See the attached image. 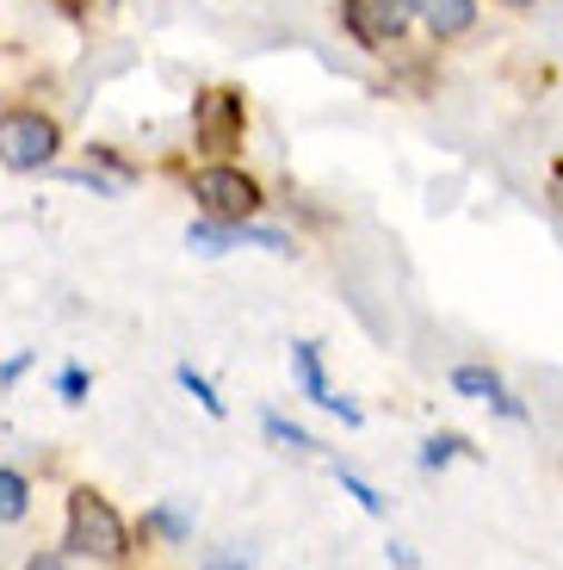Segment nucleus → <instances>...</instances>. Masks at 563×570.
<instances>
[{
	"label": "nucleus",
	"instance_id": "nucleus-9",
	"mask_svg": "<svg viewBox=\"0 0 563 570\" xmlns=\"http://www.w3.org/2000/svg\"><path fill=\"white\" fill-rule=\"evenodd\" d=\"M452 391H458V397H477V403H490V410H502L507 422H521V397H507V385L502 379H495L490 366H458L452 372Z\"/></svg>",
	"mask_w": 563,
	"mask_h": 570
},
{
	"label": "nucleus",
	"instance_id": "nucleus-18",
	"mask_svg": "<svg viewBox=\"0 0 563 570\" xmlns=\"http://www.w3.org/2000/svg\"><path fill=\"white\" fill-rule=\"evenodd\" d=\"M26 570H62V558H31Z\"/></svg>",
	"mask_w": 563,
	"mask_h": 570
},
{
	"label": "nucleus",
	"instance_id": "nucleus-2",
	"mask_svg": "<svg viewBox=\"0 0 563 570\" xmlns=\"http://www.w3.org/2000/svg\"><path fill=\"white\" fill-rule=\"evenodd\" d=\"M69 546L87 558H106V564H118L125 558V521H118V509L106 497H93V490H69Z\"/></svg>",
	"mask_w": 563,
	"mask_h": 570
},
{
	"label": "nucleus",
	"instance_id": "nucleus-10",
	"mask_svg": "<svg viewBox=\"0 0 563 570\" xmlns=\"http://www.w3.org/2000/svg\"><path fill=\"white\" fill-rule=\"evenodd\" d=\"M26 509H31V490H26V478L0 465V521H26Z\"/></svg>",
	"mask_w": 563,
	"mask_h": 570
},
{
	"label": "nucleus",
	"instance_id": "nucleus-11",
	"mask_svg": "<svg viewBox=\"0 0 563 570\" xmlns=\"http://www.w3.org/2000/svg\"><path fill=\"white\" fill-rule=\"evenodd\" d=\"M260 428H267V434L285 446V453H316V434H304V428H297V422H285V415H267Z\"/></svg>",
	"mask_w": 563,
	"mask_h": 570
},
{
	"label": "nucleus",
	"instance_id": "nucleus-17",
	"mask_svg": "<svg viewBox=\"0 0 563 570\" xmlns=\"http://www.w3.org/2000/svg\"><path fill=\"white\" fill-rule=\"evenodd\" d=\"M211 570H248V558H241V552H217Z\"/></svg>",
	"mask_w": 563,
	"mask_h": 570
},
{
	"label": "nucleus",
	"instance_id": "nucleus-4",
	"mask_svg": "<svg viewBox=\"0 0 563 570\" xmlns=\"http://www.w3.org/2000/svg\"><path fill=\"white\" fill-rule=\"evenodd\" d=\"M408 19H415L408 0H340V26H347L353 43H366V50H391L408 31Z\"/></svg>",
	"mask_w": 563,
	"mask_h": 570
},
{
	"label": "nucleus",
	"instance_id": "nucleus-19",
	"mask_svg": "<svg viewBox=\"0 0 563 570\" xmlns=\"http://www.w3.org/2000/svg\"><path fill=\"white\" fill-rule=\"evenodd\" d=\"M551 193H557V205H563V161H557V174H551Z\"/></svg>",
	"mask_w": 563,
	"mask_h": 570
},
{
	"label": "nucleus",
	"instance_id": "nucleus-5",
	"mask_svg": "<svg viewBox=\"0 0 563 570\" xmlns=\"http://www.w3.org/2000/svg\"><path fill=\"white\" fill-rule=\"evenodd\" d=\"M186 248H198V255H229V248H267V255H292V236H279V229H260L248 224V217H205V224L186 229Z\"/></svg>",
	"mask_w": 563,
	"mask_h": 570
},
{
	"label": "nucleus",
	"instance_id": "nucleus-3",
	"mask_svg": "<svg viewBox=\"0 0 563 570\" xmlns=\"http://www.w3.org/2000/svg\"><path fill=\"white\" fill-rule=\"evenodd\" d=\"M241 125H248V112H241V94L236 87H205L192 106V137L198 149H211V156H229L241 142Z\"/></svg>",
	"mask_w": 563,
	"mask_h": 570
},
{
	"label": "nucleus",
	"instance_id": "nucleus-6",
	"mask_svg": "<svg viewBox=\"0 0 563 570\" xmlns=\"http://www.w3.org/2000/svg\"><path fill=\"white\" fill-rule=\"evenodd\" d=\"M192 199L205 205L211 217H236V224H241V217L260 212V186H254L241 168H224V161H217V168H198L192 174Z\"/></svg>",
	"mask_w": 563,
	"mask_h": 570
},
{
	"label": "nucleus",
	"instance_id": "nucleus-14",
	"mask_svg": "<svg viewBox=\"0 0 563 570\" xmlns=\"http://www.w3.org/2000/svg\"><path fill=\"white\" fill-rule=\"evenodd\" d=\"M149 528L168 533V540H192V521H186L180 509H149Z\"/></svg>",
	"mask_w": 563,
	"mask_h": 570
},
{
	"label": "nucleus",
	"instance_id": "nucleus-20",
	"mask_svg": "<svg viewBox=\"0 0 563 570\" xmlns=\"http://www.w3.org/2000/svg\"><path fill=\"white\" fill-rule=\"evenodd\" d=\"M502 7H514V13H521V7H539V0H502Z\"/></svg>",
	"mask_w": 563,
	"mask_h": 570
},
{
	"label": "nucleus",
	"instance_id": "nucleus-16",
	"mask_svg": "<svg viewBox=\"0 0 563 570\" xmlns=\"http://www.w3.org/2000/svg\"><path fill=\"white\" fill-rule=\"evenodd\" d=\"M57 391H62L69 403H81V397H87V372H81V366H69V372L57 379Z\"/></svg>",
	"mask_w": 563,
	"mask_h": 570
},
{
	"label": "nucleus",
	"instance_id": "nucleus-15",
	"mask_svg": "<svg viewBox=\"0 0 563 570\" xmlns=\"http://www.w3.org/2000/svg\"><path fill=\"white\" fill-rule=\"evenodd\" d=\"M340 490H347V497H359V509H366V514H384V497L366 484V478H353V471H340Z\"/></svg>",
	"mask_w": 563,
	"mask_h": 570
},
{
	"label": "nucleus",
	"instance_id": "nucleus-12",
	"mask_svg": "<svg viewBox=\"0 0 563 570\" xmlns=\"http://www.w3.org/2000/svg\"><path fill=\"white\" fill-rule=\"evenodd\" d=\"M458 453H471V441H465V434H434V441L422 446V465H427V471H439V465H452Z\"/></svg>",
	"mask_w": 563,
	"mask_h": 570
},
{
	"label": "nucleus",
	"instance_id": "nucleus-1",
	"mask_svg": "<svg viewBox=\"0 0 563 570\" xmlns=\"http://www.w3.org/2000/svg\"><path fill=\"white\" fill-rule=\"evenodd\" d=\"M57 142H62V130L50 125L43 112H31V106L0 112V168L38 174V168H50V161H57Z\"/></svg>",
	"mask_w": 563,
	"mask_h": 570
},
{
	"label": "nucleus",
	"instance_id": "nucleus-7",
	"mask_svg": "<svg viewBox=\"0 0 563 570\" xmlns=\"http://www.w3.org/2000/svg\"><path fill=\"white\" fill-rule=\"evenodd\" d=\"M292 372H297V385H304V397L323 403V410H335L347 428H359L366 415H359V403L335 397V385H328V372H323V354H316V342H292Z\"/></svg>",
	"mask_w": 563,
	"mask_h": 570
},
{
	"label": "nucleus",
	"instance_id": "nucleus-13",
	"mask_svg": "<svg viewBox=\"0 0 563 570\" xmlns=\"http://www.w3.org/2000/svg\"><path fill=\"white\" fill-rule=\"evenodd\" d=\"M174 379H180V385L192 391V397H198V410H205V415H224V397H217V391H211V379H205V372L180 366V372H174Z\"/></svg>",
	"mask_w": 563,
	"mask_h": 570
},
{
	"label": "nucleus",
	"instance_id": "nucleus-21",
	"mask_svg": "<svg viewBox=\"0 0 563 570\" xmlns=\"http://www.w3.org/2000/svg\"><path fill=\"white\" fill-rule=\"evenodd\" d=\"M62 7H69V13H81V7H87V0H62Z\"/></svg>",
	"mask_w": 563,
	"mask_h": 570
},
{
	"label": "nucleus",
	"instance_id": "nucleus-8",
	"mask_svg": "<svg viewBox=\"0 0 563 570\" xmlns=\"http://www.w3.org/2000/svg\"><path fill=\"white\" fill-rule=\"evenodd\" d=\"M408 7H415V19L434 31V43H452L477 26V0H408Z\"/></svg>",
	"mask_w": 563,
	"mask_h": 570
}]
</instances>
